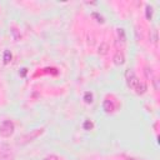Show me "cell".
Segmentation results:
<instances>
[{
  "instance_id": "1",
  "label": "cell",
  "mask_w": 160,
  "mask_h": 160,
  "mask_svg": "<svg viewBox=\"0 0 160 160\" xmlns=\"http://www.w3.org/2000/svg\"><path fill=\"white\" fill-rule=\"evenodd\" d=\"M125 79H126V84H128V86L131 89V90H134L136 94H144V93L146 91V85L143 83H140V80L136 78V75L134 74V72L130 69H128L126 70V73H125Z\"/></svg>"
},
{
  "instance_id": "2",
  "label": "cell",
  "mask_w": 160,
  "mask_h": 160,
  "mask_svg": "<svg viewBox=\"0 0 160 160\" xmlns=\"http://www.w3.org/2000/svg\"><path fill=\"white\" fill-rule=\"evenodd\" d=\"M15 130V126H14V123L11 120H3L1 124H0V135L3 138H10L13 135V133Z\"/></svg>"
},
{
  "instance_id": "3",
  "label": "cell",
  "mask_w": 160,
  "mask_h": 160,
  "mask_svg": "<svg viewBox=\"0 0 160 160\" xmlns=\"http://www.w3.org/2000/svg\"><path fill=\"white\" fill-rule=\"evenodd\" d=\"M44 133V129H36V130H33L32 133H28V134H25L21 139L18 141V144H20V145H24V144H28L29 141H33L35 140L38 136H40Z\"/></svg>"
},
{
  "instance_id": "4",
  "label": "cell",
  "mask_w": 160,
  "mask_h": 160,
  "mask_svg": "<svg viewBox=\"0 0 160 160\" xmlns=\"http://www.w3.org/2000/svg\"><path fill=\"white\" fill-rule=\"evenodd\" d=\"M0 160H13V152L10 145L0 144Z\"/></svg>"
},
{
  "instance_id": "5",
  "label": "cell",
  "mask_w": 160,
  "mask_h": 160,
  "mask_svg": "<svg viewBox=\"0 0 160 160\" xmlns=\"http://www.w3.org/2000/svg\"><path fill=\"white\" fill-rule=\"evenodd\" d=\"M103 109L105 110V113H113L115 110V104L113 100H109V99H105L104 103H103Z\"/></svg>"
},
{
  "instance_id": "6",
  "label": "cell",
  "mask_w": 160,
  "mask_h": 160,
  "mask_svg": "<svg viewBox=\"0 0 160 160\" xmlns=\"http://www.w3.org/2000/svg\"><path fill=\"white\" fill-rule=\"evenodd\" d=\"M113 61H114V64L116 66H120V65H123L124 63H125V56H124V54L121 51H118L116 54L114 55Z\"/></svg>"
},
{
  "instance_id": "7",
  "label": "cell",
  "mask_w": 160,
  "mask_h": 160,
  "mask_svg": "<svg viewBox=\"0 0 160 160\" xmlns=\"http://www.w3.org/2000/svg\"><path fill=\"white\" fill-rule=\"evenodd\" d=\"M116 33H118V40L121 41V44H125L126 41V35H125V30L123 28H119L116 29Z\"/></svg>"
},
{
  "instance_id": "8",
  "label": "cell",
  "mask_w": 160,
  "mask_h": 160,
  "mask_svg": "<svg viewBox=\"0 0 160 160\" xmlns=\"http://www.w3.org/2000/svg\"><path fill=\"white\" fill-rule=\"evenodd\" d=\"M108 50H109V45H108V44H106V43H101L98 53H99L100 55H105V54H108Z\"/></svg>"
},
{
  "instance_id": "9",
  "label": "cell",
  "mask_w": 160,
  "mask_h": 160,
  "mask_svg": "<svg viewBox=\"0 0 160 160\" xmlns=\"http://www.w3.org/2000/svg\"><path fill=\"white\" fill-rule=\"evenodd\" d=\"M11 53L9 51V50H6L5 53H4V58H3V60H4V64H9L11 61Z\"/></svg>"
},
{
  "instance_id": "10",
  "label": "cell",
  "mask_w": 160,
  "mask_h": 160,
  "mask_svg": "<svg viewBox=\"0 0 160 160\" xmlns=\"http://www.w3.org/2000/svg\"><path fill=\"white\" fill-rule=\"evenodd\" d=\"M93 99H94V96H93V94L90 91L85 93V95H84V101H85L86 104H91L93 103Z\"/></svg>"
},
{
  "instance_id": "11",
  "label": "cell",
  "mask_w": 160,
  "mask_h": 160,
  "mask_svg": "<svg viewBox=\"0 0 160 160\" xmlns=\"http://www.w3.org/2000/svg\"><path fill=\"white\" fill-rule=\"evenodd\" d=\"M145 75H146V78H148L149 80H153L155 78V75L153 73V69L152 68H146L145 69Z\"/></svg>"
},
{
  "instance_id": "12",
  "label": "cell",
  "mask_w": 160,
  "mask_h": 160,
  "mask_svg": "<svg viewBox=\"0 0 160 160\" xmlns=\"http://www.w3.org/2000/svg\"><path fill=\"white\" fill-rule=\"evenodd\" d=\"M145 15H146V19L148 20H152L153 18V8L152 6H146V11H145Z\"/></svg>"
},
{
  "instance_id": "13",
  "label": "cell",
  "mask_w": 160,
  "mask_h": 160,
  "mask_svg": "<svg viewBox=\"0 0 160 160\" xmlns=\"http://www.w3.org/2000/svg\"><path fill=\"white\" fill-rule=\"evenodd\" d=\"M83 126H84V129H85V130H91L93 126H94V124H93L91 120H85Z\"/></svg>"
},
{
  "instance_id": "14",
  "label": "cell",
  "mask_w": 160,
  "mask_h": 160,
  "mask_svg": "<svg viewBox=\"0 0 160 160\" xmlns=\"http://www.w3.org/2000/svg\"><path fill=\"white\" fill-rule=\"evenodd\" d=\"M153 36H152V41L155 44V45H156L158 44V30L156 29H153Z\"/></svg>"
},
{
  "instance_id": "15",
  "label": "cell",
  "mask_w": 160,
  "mask_h": 160,
  "mask_svg": "<svg viewBox=\"0 0 160 160\" xmlns=\"http://www.w3.org/2000/svg\"><path fill=\"white\" fill-rule=\"evenodd\" d=\"M43 160H59V158L56 156V155H54V154H51V155H48V156H45Z\"/></svg>"
},
{
  "instance_id": "16",
  "label": "cell",
  "mask_w": 160,
  "mask_h": 160,
  "mask_svg": "<svg viewBox=\"0 0 160 160\" xmlns=\"http://www.w3.org/2000/svg\"><path fill=\"white\" fill-rule=\"evenodd\" d=\"M93 16H94V18H96L99 23H104V19H103V16H101V15H99V14H98V13H93Z\"/></svg>"
},
{
  "instance_id": "17",
  "label": "cell",
  "mask_w": 160,
  "mask_h": 160,
  "mask_svg": "<svg viewBox=\"0 0 160 160\" xmlns=\"http://www.w3.org/2000/svg\"><path fill=\"white\" fill-rule=\"evenodd\" d=\"M124 159H125V160H143V159H136V158H133V156H126V155H124Z\"/></svg>"
},
{
  "instance_id": "18",
  "label": "cell",
  "mask_w": 160,
  "mask_h": 160,
  "mask_svg": "<svg viewBox=\"0 0 160 160\" xmlns=\"http://www.w3.org/2000/svg\"><path fill=\"white\" fill-rule=\"evenodd\" d=\"M11 32H13V34L15 35V39H16V40H19V39H20V35H18V34H16V29H11Z\"/></svg>"
},
{
  "instance_id": "19",
  "label": "cell",
  "mask_w": 160,
  "mask_h": 160,
  "mask_svg": "<svg viewBox=\"0 0 160 160\" xmlns=\"http://www.w3.org/2000/svg\"><path fill=\"white\" fill-rule=\"evenodd\" d=\"M25 74H26V69H23V72H21V75H23V76H25Z\"/></svg>"
}]
</instances>
